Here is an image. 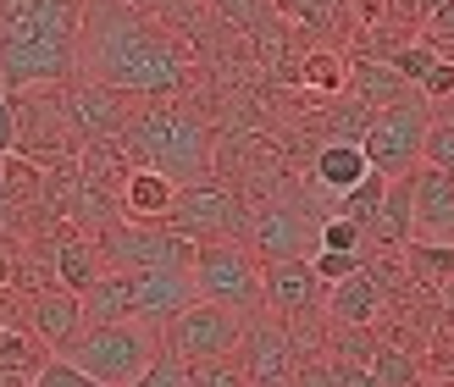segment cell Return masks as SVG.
<instances>
[{
	"instance_id": "cell-10",
	"label": "cell",
	"mask_w": 454,
	"mask_h": 387,
	"mask_svg": "<svg viewBox=\"0 0 454 387\" xmlns=\"http://www.w3.org/2000/svg\"><path fill=\"white\" fill-rule=\"evenodd\" d=\"M316 227H322V216H310L305 205L266 199V205L249 211V249H255L261 266H271V260H300L305 249L316 244Z\"/></svg>"
},
{
	"instance_id": "cell-40",
	"label": "cell",
	"mask_w": 454,
	"mask_h": 387,
	"mask_svg": "<svg viewBox=\"0 0 454 387\" xmlns=\"http://www.w3.org/2000/svg\"><path fill=\"white\" fill-rule=\"evenodd\" d=\"M411 6H416V17H433V12H443V6H449V0H411Z\"/></svg>"
},
{
	"instance_id": "cell-24",
	"label": "cell",
	"mask_w": 454,
	"mask_h": 387,
	"mask_svg": "<svg viewBox=\"0 0 454 387\" xmlns=\"http://www.w3.org/2000/svg\"><path fill=\"white\" fill-rule=\"evenodd\" d=\"M382 194H388V177H382V172H372L366 183H355L349 194H338V199H333V216L355 221L360 233L372 238V227H377V216H382Z\"/></svg>"
},
{
	"instance_id": "cell-18",
	"label": "cell",
	"mask_w": 454,
	"mask_h": 387,
	"mask_svg": "<svg viewBox=\"0 0 454 387\" xmlns=\"http://www.w3.org/2000/svg\"><path fill=\"white\" fill-rule=\"evenodd\" d=\"M78 305H83V327L133 321V277L128 271H100V277L78 293Z\"/></svg>"
},
{
	"instance_id": "cell-25",
	"label": "cell",
	"mask_w": 454,
	"mask_h": 387,
	"mask_svg": "<svg viewBox=\"0 0 454 387\" xmlns=\"http://www.w3.org/2000/svg\"><path fill=\"white\" fill-rule=\"evenodd\" d=\"M44 360H51V349H44L28 327H22V321H0V366H6V371H22V376H34Z\"/></svg>"
},
{
	"instance_id": "cell-33",
	"label": "cell",
	"mask_w": 454,
	"mask_h": 387,
	"mask_svg": "<svg viewBox=\"0 0 454 387\" xmlns=\"http://www.w3.org/2000/svg\"><path fill=\"white\" fill-rule=\"evenodd\" d=\"M283 6L300 17V22H310V28H322V22H327L338 6H344V0H283Z\"/></svg>"
},
{
	"instance_id": "cell-12",
	"label": "cell",
	"mask_w": 454,
	"mask_h": 387,
	"mask_svg": "<svg viewBox=\"0 0 454 387\" xmlns=\"http://www.w3.org/2000/svg\"><path fill=\"white\" fill-rule=\"evenodd\" d=\"M261 277H266V310L278 315L283 327H300V321H310V315H322L327 283L316 277L310 255H300V260H271V266H261Z\"/></svg>"
},
{
	"instance_id": "cell-21",
	"label": "cell",
	"mask_w": 454,
	"mask_h": 387,
	"mask_svg": "<svg viewBox=\"0 0 454 387\" xmlns=\"http://www.w3.org/2000/svg\"><path fill=\"white\" fill-rule=\"evenodd\" d=\"M310 177H316V189H322V194L338 199V194H349L355 183H366L372 166H366V155H360V144H322V150H316Z\"/></svg>"
},
{
	"instance_id": "cell-27",
	"label": "cell",
	"mask_w": 454,
	"mask_h": 387,
	"mask_svg": "<svg viewBox=\"0 0 454 387\" xmlns=\"http://www.w3.org/2000/svg\"><path fill=\"white\" fill-rule=\"evenodd\" d=\"M189 387H249L244 366L233 354H216V360H194V366H184Z\"/></svg>"
},
{
	"instance_id": "cell-8",
	"label": "cell",
	"mask_w": 454,
	"mask_h": 387,
	"mask_svg": "<svg viewBox=\"0 0 454 387\" xmlns=\"http://www.w3.org/2000/svg\"><path fill=\"white\" fill-rule=\"evenodd\" d=\"M249 327V315L227 310V305H211V299H194L172 315V321L161 327V349L177 354L184 366H194V360H216V354H233L239 337Z\"/></svg>"
},
{
	"instance_id": "cell-14",
	"label": "cell",
	"mask_w": 454,
	"mask_h": 387,
	"mask_svg": "<svg viewBox=\"0 0 454 387\" xmlns=\"http://www.w3.org/2000/svg\"><path fill=\"white\" fill-rule=\"evenodd\" d=\"M22 327H28L39 344L56 354L67 337L83 327L78 293H67V288H28V293H22Z\"/></svg>"
},
{
	"instance_id": "cell-26",
	"label": "cell",
	"mask_w": 454,
	"mask_h": 387,
	"mask_svg": "<svg viewBox=\"0 0 454 387\" xmlns=\"http://www.w3.org/2000/svg\"><path fill=\"white\" fill-rule=\"evenodd\" d=\"M300 83L316 89V95H338V89L349 83V61L338 50H327V44H316V50H305V61H300Z\"/></svg>"
},
{
	"instance_id": "cell-23",
	"label": "cell",
	"mask_w": 454,
	"mask_h": 387,
	"mask_svg": "<svg viewBox=\"0 0 454 387\" xmlns=\"http://www.w3.org/2000/svg\"><path fill=\"white\" fill-rule=\"evenodd\" d=\"M366 371L377 376V387H427V366L399 344V337H382Z\"/></svg>"
},
{
	"instance_id": "cell-11",
	"label": "cell",
	"mask_w": 454,
	"mask_h": 387,
	"mask_svg": "<svg viewBox=\"0 0 454 387\" xmlns=\"http://www.w3.org/2000/svg\"><path fill=\"white\" fill-rule=\"evenodd\" d=\"M233 360L244 366L249 387H288L294 366H300L294 327H283L278 315H249V327H244V337H239Z\"/></svg>"
},
{
	"instance_id": "cell-20",
	"label": "cell",
	"mask_w": 454,
	"mask_h": 387,
	"mask_svg": "<svg viewBox=\"0 0 454 387\" xmlns=\"http://www.w3.org/2000/svg\"><path fill=\"white\" fill-rule=\"evenodd\" d=\"M411 238H416V183H411V172H404V177H388V194H382V216L372 227V244L404 249Z\"/></svg>"
},
{
	"instance_id": "cell-2",
	"label": "cell",
	"mask_w": 454,
	"mask_h": 387,
	"mask_svg": "<svg viewBox=\"0 0 454 387\" xmlns=\"http://www.w3.org/2000/svg\"><path fill=\"white\" fill-rule=\"evenodd\" d=\"M122 150H128V166H150V172L172 177L177 189L211 177V128L177 100L133 105Z\"/></svg>"
},
{
	"instance_id": "cell-17",
	"label": "cell",
	"mask_w": 454,
	"mask_h": 387,
	"mask_svg": "<svg viewBox=\"0 0 454 387\" xmlns=\"http://www.w3.org/2000/svg\"><path fill=\"white\" fill-rule=\"evenodd\" d=\"M172 199H177V183H172V177H161V172H150V166H133L122 183H117V211H122V221H167Z\"/></svg>"
},
{
	"instance_id": "cell-42",
	"label": "cell",
	"mask_w": 454,
	"mask_h": 387,
	"mask_svg": "<svg viewBox=\"0 0 454 387\" xmlns=\"http://www.w3.org/2000/svg\"><path fill=\"white\" fill-rule=\"evenodd\" d=\"M443 387H454V382H443Z\"/></svg>"
},
{
	"instance_id": "cell-36",
	"label": "cell",
	"mask_w": 454,
	"mask_h": 387,
	"mask_svg": "<svg viewBox=\"0 0 454 387\" xmlns=\"http://www.w3.org/2000/svg\"><path fill=\"white\" fill-rule=\"evenodd\" d=\"M17 283H22V260H17V249H12V244H0V293L17 288Z\"/></svg>"
},
{
	"instance_id": "cell-31",
	"label": "cell",
	"mask_w": 454,
	"mask_h": 387,
	"mask_svg": "<svg viewBox=\"0 0 454 387\" xmlns=\"http://www.w3.org/2000/svg\"><path fill=\"white\" fill-rule=\"evenodd\" d=\"M133 387H189V376H184V360L161 349V354L150 360V371H145L139 382H133Z\"/></svg>"
},
{
	"instance_id": "cell-6",
	"label": "cell",
	"mask_w": 454,
	"mask_h": 387,
	"mask_svg": "<svg viewBox=\"0 0 454 387\" xmlns=\"http://www.w3.org/2000/svg\"><path fill=\"white\" fill-rule=\"evenodd\" d=\"M106 271H189L200 244L172 233L167 221H111L106 233H95Z\"/></svg>"
},
{
	"instance_id": "cell-35",
	"label": "cell",
	"mask_w": 454,
	"mask_h": 387,
	"mask_svg": "<svg viewBox=\"0 0 454 387\" xmlns=\"http://www.w3.org/2000/svg\"><path fill=\"white\" fill-rule=\"evenodd\" d=\"M333 382L338 387H377V376L366 366H355V360H333Z\"/></svg>"
},
{
	"instance_id": "cell-1",
	"label": "cell",
	"mask_w": 454,
	"mask_h": 387,
	"mask_svg": "<svg viewBox=\"0 0 454 387\" xmlns=\"http://www.w3.org/2000/svg\"><path fill=\"white\" fill-rule=\"evenodd\" d=\"M78 73L128 95L133 105L177 100V89L189 83V50L128 0H83Z\"/></svg>"
},
{
	"instance_id": "cell-39",
	"label": "cell",
	"mask_w": 454,
	"mask_h": 387,
	"mask_svg": "<svg viewBox=\"0 0 454 387\" xmlns=\"http://www.w3.org/2000/svg\"><path fill=\"white\" fill-rule=\"evenodd\" d=\"M34 376H22V371H6V366H0V387H28Z\"/></svg>"
},
{
	"instance_id": "cell-32",
	"label": "cell",
	"mask_w": 454,
	"mask_h": 387,
	"mask_svg": "<svg viewBox=\"0 0 454 387\" xmlns=\"http://www.w3.org/2000/svg\"><path fill=\"white\" fill-rule=\"evenodd\" d=\"M288 387H338V382H333V360H327V354L300 360V366H294V376H288Z\"/></svg>"
},
{
	"instance_id": "cell-41",
	"label": "cell",
	"mask_w": 454,
	"mask_h": 387,
	"mask_svg": "<svg viewBox=\"0 0 454 387\" xmlns=\"http://www.w3.org/2000/svg\"><path fill=\"white\" fill-rule=\"evenodd\" d=\"M438 299H443V315H449V327H454V283H449V288L438 293Z\"/></svg>"
},
{
	"instance_id": "cell-9",
	"label": "cell",
	"mask_w": 454,
	"mask_h": 387,
	"mask_svg": "<svg viewBox=\"0 0 454 387\" xmlns=\"http://www.w3.org/2000/svg\"><path fill=\"white\" fill-rule=\"evenodd\" d=\"M56 105H61V122H67V133L78 139V150H83V144H111V139H122V133H128V117H133V100L117 95V89H106V83H95V78H73V83L56 95Z\"/></svg>"
},
{
	"instance_id": "cell-4",
	"label": "cell",
	"mask_w": 454,
	"mask_h": 387,
	"mask_svg": "<svg viewBox=\"0 0 454 387\" xmlns=\"http://www.w3.org/2000/svg\"><path fill=\"white\" fill-rule=\"evenodd\" d=\"M189 283H194V299L227 305L239 315L266 310V277H261V260H255L249 244H200V255L189 266Z\"/></svg>"
},
{
	"instance_id": "cell-34",
	"label": "cell",
	"mask_w": 454,
	"mask_h": 387,
	"mask_svg": "<svg viewBox=\"0 0 454 387\" xmlns=\"http://www.w3.org/2000/svg\"><path fill=\"white\" fill-rule=\"evenodd\" d=\"M6 155H17V105H12V95L0 89V161Z\"/></svg>"
},
{
	"instance_id": "cell-7",
	"label": "cell",
	"mask_w": 454,
	"mask_h": 387,
	"mask_svg": "<svg viewBox=\"0 0 454 387\" xmlns=\"http://www.w3.org/2000/svg\"><path fill=\"white\" fill-rule=\"evenodd\" d=\"M427 128H433V105H427L421 95L416 100H399V105H382V111H372L366 133H360V155H366L372 172L404 177V172L421 166Z\"/></svg>"
},
{
	"instance_id": "cell-30",
	"label": "cell",
	"mask_w": 454,
	"mask_h": 387,
	"mask_svg": "<svg viewBox=\"0 0 454 387\" xmlns=\"http://www.w3.org/2000/svg\"><path fill=\"white\" fill-rule=\"evenodd\" d=\"M310 266H316V277H322V283L333 288V283H344L349 271H360V266H366V255H338V249H310Z\"/></svg>"
},
{
	"instance_id": "cell-13",
	"label": "cell",
	"mask_w": 454,
	"mask_h": 387,
	"mask_svg": "<svg viewBox=\"0 0 454 387\" xmlns=\"http://www.w3.org/2000/svg\"><path fill=\"white\" fill-rule=\"evenodd\" d=\"M394 310L388 299V288H382L366 266L349 271L344 283H333L327 288V299H322V315H327V327H377L382 315Z\"/></svg>"
},
{
	"instance_id": "cell-19",
	"label": "cell",
	"mask_w": 454,
	"mask_h": 387,
	"mask_svg": "<svg viewBox=\"0 0 454 387\" xmlns=\"http://www.w3.org/2000/svg\"><path fill=\"white\" fill-rule=\"evenodd\" d=\"M349 78H355V100H360V105H372V111L399 105V100H416V89L394 73V61H388V56H355Z\"/></svg>"
},
{
	"instance_id": "cell-15",
	"label": "cell",
	"mask_w": 454,
	"mask_h": 387,
	"mask_svg": "<svg viewBox=\"0 0 454 387\" xmlns=\"http://www.w3.org/2000/svg\"><path fill=\"white\" fill-rule=\"evenodd\" d=\"M133 277V321H145L150 332H161L184 305H194L189 271H128Z\"/></svg>"
},
{
	"instance_id": "cell-28",
	"label": "cell",
	"mask_w": 454,
	"mask_h": 387,
	"mask_svg": "<svg viewBox=\"0 0 454 387\" xmlns=\"http://www.w3.org/2000/svg\"><path fill=\"white\" fill-rule=\"evenodd\" d=\"M316 249H338V255H366L372 238L360 233L355 221H344V216H322V227H316Z\"/></svg>"
},
{
	"instance_id": "cell-38",
	"label": "cell",
	"mask_w": 454,
	"mask_h": 387,
	"mask_svg": "<svg viewBox=\"0 0 454 387\" xmlns=\"http://www.w3.org/2000/svg\"><path fill=\"white\" fill-rule=\"evenodd\" d=\"M427 22H433V39H454V0H449L443 12H433Z\"/></svg>"
},
{
	"instance_id": "cell-22",
	"label": "cell",
	"mask_w": 454,
	"mask_h": 387,
	"mask_svg": "<svg viewBox=\"0 0 454 387\" xmlns=\"http://www.w3.org/2000/svg\"><path fill=\"white\" fill-rule=\"evenodd\" d=\"M404 271L411 283L427 293H443L454 283V244H433V238H411L404 244Z\"/></svg>"
},
{
	"instance_id": "cell-16",
	"label": "cell",
	"mask_w": 454,
	"mask_h": 387,
	"mask_svg": "<svg viewBox=\"0 0 454 387\" xmlns=\"http://www.w3.org/2000/svg\"><path fill=\"white\" fill-rule=\"evenodd\" d=\"M51 271H56V283L67 293H83L106 271V255H100L95 233H83V227H73V221H56V233H51Z\"/></svg>"
},
{
	"instance_id": "cell-37",
	"label": "cell",
	"mask_w": 454,
	"mask_h": 387,
	"mask_svg": "<svg viewBox=\"0 0 454 387\" xmlns=\"http://www.w3.org/2000/svg\"><path fill=\"white\" fill-rule=\"evenodd\" d=\"M17 216H22V205H17L12 183H6V177H0V233H12V227H17Z\"/></svg>"
},
{
	"instance_id": "cell-29",
	"label": "cell",
	"mask_w": 454,
	"mask_h": 387,
	"mask_svg": "<svg viewBox=\"0 0 454 387\" xmlns=\"http://www.w3.org/2000/svg\"><path fill=\"white\" fill-rule=\"evenodd\" d=\"M28 387H100V382H95V376H83L73 360L51 354V360H44V366L34 371V382H28Z\"/></svg>"
},
{
	"instance_id": "cell-5",
	"label": "cell",
	"mask_w": 454,
	"mask_h": 387,
	"mask_svg": "<svg viewBox=\"0 0 454 387\" xmlns=\"http://www.w3.org/2000/svg\"><path fill=\"white\" fill-rule=\"evenodd\" d=\"M167 227L194 238V244H249V205L239 199L233 183L200 177V183L177 189L172 211H167Z\"/></svg>"
},
{
	"instance_id": "cell-3",
	"label": "cell",
	"mask_w": 454,
	"mask_h": 387,
	"mask_svg": "<svg viewBox=\"0 0 454 387\" xmlns=\"http://www.w3.org/2000/svg\"><path fill=\"white\" fill-rule=\"evenodd\" d=\"M61 360H73L83 376H95L100 387H133L150 360L161 354V332H150L145 321H111V327H78L56 349Z\"/></svg>"
}]
</instances>
